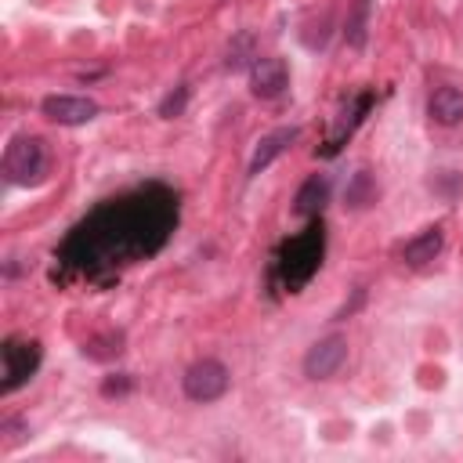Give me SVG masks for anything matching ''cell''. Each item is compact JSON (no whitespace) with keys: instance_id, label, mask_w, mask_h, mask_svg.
<instances>
[{"instance_id":"3","label":"cell","mask_w":463,"mask_h":463,"mask_svg":"<svg viewBox=\"0 0 463 463\" xmlns=\"http://www.w3.org/2000/svg\"><path fill=\"white\" fill-rule=\"evenodd\" d=\"M47 145L40 137H11V145L4 148V174L11 184H40L47 174Z\"/></svg>"},{"instance_id":"1","label":"cell","mask_w":463,"mask_h":463,"mask_svg":"<svg viewBox=\"0 0 463 463\" xmlns=\"http://www.w3.org/2000/svg\"><path fill=\"white\" fill-rule=\"evenodd\" d=\"M177 224V192L148 181L98 203L54 250L65 279L109 282L119 268L156 257Z\"/></svg>"},{"instance_id":"10","label":"cell","mask_w":463,"mask_h":463,"mask_svg":"<svg viewBox=\"0 0 463 463\" xmlns=\"http://www.w3.org/2000/svg\"><path fill=\"white\" fill-rule=\"evenodd\" d=\"M297 137H300V130H297V127H279V130L264 134V137L257 141V148H253V159H250V170H246V174H250V177H257L260 170H268V166H271V163H275V159H279V156H282Z\"/></svg>"},{"instance_id":"2","label":"cell","mask_w":463,"mask_h":463,"mask_svg":"<svg viewBox=\"0 0 463 463\" xmlns=\"http://www.w3.org/2000/svg\"><path fill=\"white\" fill-rule=\"evenodd\" d=\"M322 253H326V224L311 217L300 235L286 239L275 250L271 268H268V286L275 293H300L322 268Z\"/></svg>"},{"instance_id":"16","label":"cell","mask_w":463,"mask_h":463,"mask_svg":"<svg viewBox=\"0 0 463 463\" xmlns=\"http://www.w3.org/2000/svg\"><path fill=\"white\" fill-rule=\"evenodd\" d=\"M123 336L119 333H105V336H94V340H87L83 344V354L87 358H94V362H105V358H112V354H119L123 347Z\"/></svg>"},{"instance_id":"7","label":"cell","mask_w":463,"mask_h":463,"mask_svg":"<svg viewBox=\"0 0 463 463\" xmlns=\"http://www.w3.org/2000/svg\"><path fill=\"white\" fill-rule=\"evenodd\" d=\"M40 109L51 123H61V127H80V123H90L98 116V101L76 98V94H51V98H43Z\"/></svg>"},{"instance_id":"18","label":"cell","mask_w":463,"mask_h":463,"mask_svg":"<svg viewBox=\"0 0 463 463\" xmlns=\"http://www.w3.org/2000/svg\"><path fill=\"white\" fill-rule=\"evenodd\" d=\"M134 391V376L130 373H116V376H109L105 383H101V394L105 398H112V394H130Z\"/></svg>"},{"instance_id":"17","label":"cell","mask_w":463,"mask_h":463,"mask_svg":"<svg viewBox=\"0 0 463 463\" xmlns=\"http://www.w3.org/2000/svg\"><path fill=\"white\" fill-rule=\"evenodd\" d=\"M184 105H188V87H177L174 94H166V98H163V105H159V116H163V119L184 116Z\"/></svg>"},{"instance_id":"15","label":"cell","mask_w":463,"mask_h":463,"mask_svg":"<svg viewBox=\"0 0 463 463\" xmlns=\"http://www.w3.org/2000/svg\"><path fill=\"white\" fill-rule=\"evenodd\" d=\"M344 199H347V206H351V210H365L369 203H376V181H373V174H369V170L351 174Z\"/></svg>"},{"instance_id":"9","label":"cell","mask_w":463,"mask_h":463,"mask_svg":"<svg viewBox=\"0 0 463 463\" xmlns=\"http://www.w3.org/2000/svg\"><path fill=\"white\" fill-rule=\"evenodd\" d=\"M250 83H253V94L257 98L271 101V98H279L289 87V69H286L282 58H257L250 65Z\"/></svg>"},{"instance_id":"12","label":"cell","mask_w":463,"mask_h":463,"mask_svg":"<svg viewBox=\"0 0 463 463\" xmlns=\"http://www.w3.org/2000/svg\"><path fill=\"white\" fill-rule=\"evenodd\" d=\"M427 116L441 127H456L463 123V90L456 87H438L430 98H427Z\"/></svg>"},{"instance_id":"5","label":"cell","mask_w":463,"mask_h":463,"mask_svg":"<svg viewBox=\"0 0 463 463\" xmlns=\"http://www.w3.org/2000/svg\"><path fill=\"white\" fill-rule=\"evenodd\" d=\"M228 383H232L228 365L217 362V358H203V362H195V365L184 373V394H188L192 402H203V405L224 398Z\"/></svg>"},{"instance_id":"13","label":"cell","mask_w":463,"mask_h":463,"mask_svg":"<svg viewBox=\"0 0 463 463\" xmlns=\"http://www.w3.org/2000/svg\"><path fill=\"white\" fill-rule=\"evenodd\" d=\"M326 199H329V177H322V174H311L300 188H297V199H293V213L297 217H318L322 213V206H326Z\"/></svg>"},{"instance_id":"6","label":"cell","mask_w":463,"mask_h":463,"mask_svg":"<svg viewBox=\"0 0 463 463\" xmlns=\"http://www.w3.org/2000/svg\"><path fill=\"white\" fill-rule=\"evenodd\" d=\"M373 101H376V94H373V90H362V94H354V98H351V105L340 112V119H336L333 134H329V137L322 141V148H318V156H322V159H333V156L347 145V137L358 130V123H362V119H365V112L373 109Z\"/></svg>"},{"instance_id":"11","label":"cell","mask_w":463,"mask_h":463,"mask_svg":"<svg viewBox=\"0 0 463 463\" xmlns=\"http://www.w3.org/2000/svg\"><path fill=\"white\" fill-rule=\"evenodd\" d=\"M441 246H445L441 228H438V224H434V228H423L416 239H409V242L402 246V260H405L409 268H427V264L441 253Z\"/></svg>"},{"instance_id":"14","label":"cell","mask_w":463,"mask_h":463,"mask_svg":"<svg viewBox=\"0 0 463 463\" xmlns=\"http://www.w3.org/2000/svg\"><path fill=\"white\" fill-rule=\"evenodd\" d=\"M365 36H369V0H354L351 11H347V22H344V40L354 51H362Z\"/></svg>"},{"instance_id":"8","label":"cell","mask_w":463,"mask_h":463,"mask_svg":"<svg viewBox=\"0 0 463 463\" xmlns=\"http://www.w3.org/2000/svg\"><path fill=\"white\" fill-rule=\"evenodd\" d=\"M347 358V340L344 336H326L304 354V376L307 380H329Z\"/></svg>"},{"instance_id":"4","label":"cell","mask_w":463,"mask_h":463,"mask_svg":"<svg viewBox=\"0 0 463 463\" xmlns=\"http://www.w3.org/2000/svg\"><path fill=\"white\" fill-rule=\"evenodd\" d=\"M43 347L40 340L29 336H7L0 344V362H4V380H0V394H14L22 383H29V376L40 369Z\"/></svg>"}]
</instances>
